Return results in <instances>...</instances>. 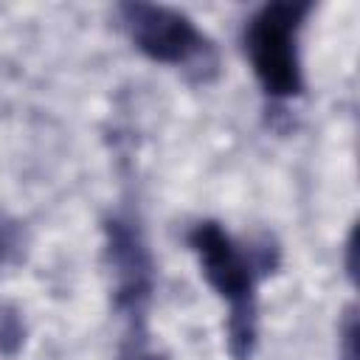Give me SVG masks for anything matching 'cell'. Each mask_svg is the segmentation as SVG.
Listing matches in <instances>:
<instances>
[{
    "label": "cell",
    "instance_id": "1",
    "mask_svg": "<svg viewBox=\"0 0 360 360\" xmlns=\"http://www.w3.org/2000/svg\"><path fill=\"white\" fill-rule=\"evenodd\" d=\"M188 245L200 259V273L228 301V346L233 360H248L256 340V262L231 239L219 222H197Z\"/></svg>",
    "mask_w": 360,
    "mask_h": 360
},
{
    "label": "cell",
    "instance_id": "8",
    "mask_svg": "<svg viewBox=\"0 0 360 360\" xmlns=\"http://www.w3.org/2000/svg\"><path fill=\"white\" fill-rule=\"evenodd\" d=\"M124 360H158V357H152V354H143V352H135V354H129V357H124Z\"/></svg>",
    "mask_w": 360,
    "mask_h": 360
},
{
    "label": "cell",
    "instance_id": "6",
    "mask_svg": "<svg viewBox=\"0 0 360 360\" xmlns=\"http://www.w3.org/2000/svg\"><path fill=\"white\" fill-rule=\"evenodd\" d=\"M354 338H357V329H354V309H349V312H346V326H343V360H357Z\"/></svg>",
    "mask_w": 360,
    "mask_h": 360
},
{
    "label": "cell",
    "instance_id": "4",
    "mask_svg": "<svg viewBox=\"0 0 360 360\" xmlns=\"http://www.w3.org/2000/svg\"><path fill=\"white\" fill-rule=\"evenodd\" d=\"M107 233V264L112 273L115 309L135 318L149 304L155 273L141 228L127 217H112L104 225Z\"/></svg>",
    "mask_w": 360,
    "mask_h": 360
},
{
    "label": "cell",
    "instance_id": "7",
    "mask_svg": "<svg viewBox=\"0 0 360 360\" xmlns=\"http://www.w3.org/2000/svg\"><path fill=\"white\" fill-rule=\"evenodd\" d=\"M14 248H17V236H14V231H11L8 225H0V262H3Z\"/></svg>",
    "mask_w": 360,
    "mask_h": 360
},
{
    "label": "cell",
    "instance_id": "5",
    "mask_svg": "<svg viewBox=\"0 0 360 360\" xmlns=\"http://www.w3.org/2000/svg\"><path fill=\"white\" fill-rule=\"evenodd\" d=\"M22 340H25V323L20 309L0 304V354L14 357L22 349Z\"/></svg>",
    "mask_w": 360,
    "mask_h": 360
},
{
    "label": "cell",
    "instance_id": "3",
    "mask_svg": "<svg viewBox=\"0 0 360 360\" xmlns=\"http://www.w3.org/2000/svg\"><path fill=\"white\" fill-rule=\"evenodd\" d=\"M118 14L135 48L152 62L194 68L200 79L214 76L217 51L188 14L155 3H124Z\"/></svg>",
    "mask_w": 360,
    "mask_h": 360
},
{
    "label": "cell",
    "instance_id": "2",
    "mask_svg": "<svg viewBox=\"0 0 360 360\" xmlns=\"http://www.w3.org/2000/svg\"><path fill=\"white\" fill-rule=\"evenodd\" d=\"M309 8L307 0H276L262 6L245 25L250 68L273 98H292L304 90L298 34Z\"/></svg>",
    "mask_w": 360,
    "mask_h": 360
}]
</instances>
